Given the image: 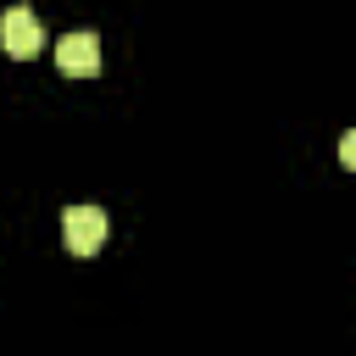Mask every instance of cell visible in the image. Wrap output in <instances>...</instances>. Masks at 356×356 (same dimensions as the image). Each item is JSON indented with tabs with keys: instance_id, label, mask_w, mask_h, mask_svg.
<instances>
[{
	"instance_id": "cell-1",
	"label": "cell",
	"mask_w": 356,
	"mask_h": 356,
	"mask_svg": "<svg viewBox=\"0 0 356 356\" xmlns=\"http://www.w3.org/2000/svg\"><path fill=\"white\" fill-rule=\"evenodd\" d=\"M61 239L72 256H95L106 245V211L100 206H67L61 211Z\"/></svg>"
},
{
	"instance_id": "cell-2",
	"label": "cell",
	"mask_w": 356,
	"mask_h": 356,
	"mask_svg": "<svg viewBox=\"0 0 356 356\" xmlns=\"http://www.w3.org/2000/svg\"><path fill=\"white\" fill-rule=\"evenodd\" d=\"M0 44H6V56H17V61L39 56V44H44V28H39V17H33L28 6H11V11H0Z\"/></svg>"
},
{
	"instance_id": "cell-3",
	"label": "cell",
	"mask_w": 356,
	"mask_h": 356,
	"mask_svg": "<svg viewBox=\"0 0 356 356\" xmlns=\"http://www.w3.org/2000/svg\"><path fill=\"white\" fill-rule=\"evenodd\" d=\"M56 67L67 78H95L100 72V39L95 33H61L56 39Z\"/></svg>"
},
{
	"instance_id": "cell-4",
	"label": "cell",
	"mask_w": 356,
	"mask_h": 356,
	"mask_svg": "<svg viewBox=\"0 0 356 356\" xmlns=\"http://www.w3.org/2000/svg\"><path fill=\"white\" fill-rule=\"evenodd\" d=\"M339 161H345V167H350V172H356V128H350V134H345V139H339Z\"/></svg>"
}]
</instances>
